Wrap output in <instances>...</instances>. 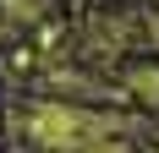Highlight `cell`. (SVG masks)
<instances>
[{
    "mask_svg": "<svg viewBox=\"0 0 159 153\" xmlns=\"http://www.w3.org/2000/svg\"><path fill=\"white\" fill-rule=\"evenodd\" d=\"M28 131L49 148H88V142L104 137V120L88 115V109H66V104H44L28 115Z\"/></svg>",
    "mask_w": 159,
    "mask_h": 153,
    "instance_id": "cell-1",
    "label": "cell"
},
{
    "mask_svg": "<svg viewBox=\"0 0 159 153\" xmlns=\"http://www.w3.org/2000/svg\"><path fill=\"white\" fill-rule=\"evenodd\" d=\"M77 153H126V148H121V142H104V137H99V142H88V148H77Z\"/></svg>",
    "mask_w": 159,
    "mask_h": 153,
    "instance_id": "cell-2",
    "label": "cell"
}]
</instances>
